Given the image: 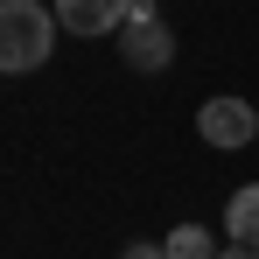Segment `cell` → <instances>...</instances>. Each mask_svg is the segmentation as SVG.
Segmentation results:
<instances>
[{"mask_svg": "<svg viewBox=\"0 0 259 259\" xmlns=\"http://www.w3.org/2000/svg\"><path fill=\"white\" fill-rule=\"evenodd\" d=\"M133 14V0H56L63 35H119Z\"/></svg>", "mask_w": 259, "mask_h": 259, "instance_id": "4", "label": "cell"}, {"mask_svg": "<svg viewBox=\"0 0 259 259\" xmlns=\"http://www.w3.org/2000/svg\"><path fill=\"white\" fill-rule=\"evenodd\" d=\"M126 259H168V245H147V238H133V245H126Z\"/></svg>", "mask_w": 259, "mask_h": 259, "instance_id": "7", "label": "cell"}, {"mask_svg": "<svg viewBox=\"0 0 259 259\" xmlns=\"http://www.w3.org/2000/svg\"><path fill=\"white\" fill-rule=\"evenodd\" d=\"M217 259H259V252H252V245H224Z\"/></svg>", "mask_w": 259, "mask_h": 259, "instance_id": "8", "label": "cell"}, {"mask_svg": "<svg viewBox=\"0 0 259 259\" xmlns=\"http://www.w3.org/2000/svg\"><path fill=\"white\" fill-rule=\"evenodd\" d=\"M119 56H126L133 70H147V77L175 63V35H168V21L154 14V0H133L126 28H119Z\"/></svg>", "mask_w": 259, "mask_h": 259, "instance_id": "2", "label": "cell"}, {"mask_svg": "<svg viewBox=\"0 0 259 259\" xmlns=\"http://www.w3.org/2000/svg\"><path fill=\"white\" fill-rule=\"evenodd\" d=\"M224 238H231V245H252V252H259V182L231 189V203H224Z\"/></svg>", "mask_w": 259, "mask_h": 259, "instance_id": "5", "label": "cell"}, {"mask_svg": "<svg viewBox=\"0 0 259 259\" xmlns=\"http://www.w3.org/2000/svg\"><path fill=\"white\" fill-rule=\"evenodd\" d=\"M196 133L210 140V147H252V133H259V112L245 105V98H203L196 105Z\"/></svg>", "mask_w": 259, "mask_h": 259, "instance_id": "3", "label": "cell"}, {"mask_svg": "<svg viewBox=\"0 0 259 259\" xmlns=\"http://www.w3.org/2000/svg\"><path fill=\"white\" fill-rule=\"evenodd\" d=\"M168 259H217V238L203 224H175L168 231Z\"/></svg>", "mask_w": 259, "mask_h": 259, "instance_id": "6", "label": "cell"}, {"mask_svg": "<svg viewBox=\"0 0 259 259\" xmlns=\"http://www.w3.org/2000/svg\"><path fill=\"white\" fill-rule=\"evenodd\" d=\"M56 7L42 0H0V77H28L42 70L49 49H56Z\"/></svg>", "mask_w": 259, "mask_h": 259, "instance_id": "1", "label": "cell"}]
</instances>
